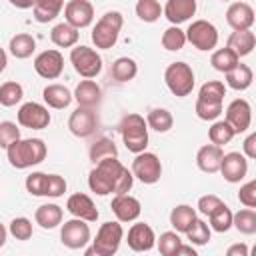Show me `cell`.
<instances>
[{
    "label": "cell",
    "instance_id": "1",
    "mask_svg": "<svg viewBox=\"0 0 256 256\" xmlns=\"http://www.w3.org/2000/svg\"><path fill=\"white\" fill-rule=\"evenodd\" d=\"M132 182H134L132 172L118 160V156L96 162L88 174V186L98 196L126 194L130 192Z\"/></svg>",
    "mask_w": 256,
    "mask_h": 256
},
{
    "label": "cell",
    "instance_id": "2",
    "mask_svg": "<svg viewBox=\"0 0 256 256\" xmlns=\"http://www.w3.org/2000/svg\"><path fill=\"white\" fill-rule=\"evenodd\" d=\"M46 154H48V148H46L44 140H40V138H18L6 148L10 166H14L18 170L40 164L46 158Z\"/></svg>",
    "mask_w": 256,
    "mask_h": 256
},
{
    "label": "cell",
    "instance_id": "3",
    "mask_svg": "<svg viewBox=\"0 0 256 256\" xmlns=\"http://www.w3.org/2000/svg\"><path fill=\"white\" fill-rule=\"evenodd\" d=\"M118 132L122 134V140H124V146L138 154V152H144L146 146H148V124L144 120V116L132 112V114H126L120 124H118Z\"/></svg>",
    "mask_w": 256,
    "mask_h": 256
},
{
    "label": "cell",
    "instance_id": "4",
    "mask_svg": "<svg viewBox=\"0 0 256 256\" xmlns=\"http://www.w3.org/2000/svg\"><path fill=\"white\" fill-rule=\"evenodd\" d=\"M122 24H124V18L116 10H110L104 16H100L96 26L92 28V42H94V46L100 48V50L112 48L116 44V40H118Z\"/></svg>",
    "mask_w": 256,
    "mask_h": 256
},
{
    "label": "cell",
    "instance_id": "5",
    "mask_svg": "<svg viewBox=\"0 0 256 256\" xmlns=\"http://www.w3.org/2000/svg\"><path fill=\"white\" fill-rule=\"evenodd\" d=\"M124 238V228L122 224L116 222H104L98 232L96 238L92 240V248L86 250V254H96V256H112L118 252L120 242Z\"/></svg>",
    "mask_w": 256,
    "mask_h": 256
},
{
    "label": "cell",
    "instance_id": "6",
    "mask_svg": "<svg viewBox=\"0 0 256 256\" xmlns=\"http://www.w3.org/2000/svg\"><path fill=\"white\" fill-rule=\"evenodd\" d=\"M164 82L174 96L184 98L194 88V72L186 62H172L164 72Z\"/></svg>",
    "mask_w": 256,
    "mask_h": 256
},
{
    "label": "cell",
    "instance_id": "7",
    "mask_svg": "<svg viewBox=\"0 0 256 256\" xmlns=\"http://www.w3.org/2000/svg\"><path fill=\"white\" fill-rule=\"evenodd\" d=\"M184 34H186V42H190L194 48L202 52L214 50L218 44V30L208 20H194Z\"/></svg>",
    "mask_w": 256,
    "mask_h": 256
},
{
    "label": "cell",
    "instance_id": "8",
    "mask_svg": "<svg viewBox=\"0 0 256 256\" xmlns=\"http://www.w3.org/2000/svg\"><path fill=\"white\" fill-rule=\"evenodd\" d=\"M70 62L82 78H94L102 70L100 54L88 46H74L70 52Z\"/></svg>",
    "mask_w": 256,
    "mask_h": 256
},
{
    "label": "cell",
    "instance_id": "9",
    "mask_svg": "<svg viewBox=\"0 0 256 256\" xmlns=\"http://www.w3.org/2000/svg\"><path fill=\"white\" fill-rule=\"evenodd\" d=\"M132 176L138 178L144 184H156L162 176V164L160 158L152 152H138L132 160Z\"/></svg>",
    "mask_w": 256,
    "mask_h": 256
},
{
    "label": "cell",
    "instance_id": "10",
    "mask_svg": "<svg viewBox=\"0 0 256 256\" xmlns=\"http://www.w3.org/2000/svg\"><path fill=\"white\" fill-rule=\"evenodd\" d=\"M60 240L70 250L84 248L90 242V228H88L86 220H82V218L66 220L62 224V230H60Z\"/></svg>",
    "mask_w": 256,
    "mask_h": 256
},
{
    "label": "cell",
    "instance_id": "11",
    "mask_svg": "<svg viewBox=\"0 0 256 256\" xmlns=\"http://www.w3.org/2000/svg\"><path fill=\"white\" fill-rule=\"evenodd\" d=\"M98 128V116L94 112V108H88V106H78L70 118H68V130L78 136V138H88L96 132Z\"/></svg>",
    "mask_w": 256,
    "mask_h": 256
},
{
    "label": "cell",
    "instance_id": "12",
    "mask_svg": "<svg viewBox=\"0 0 256 256\" xmlns=\"http://www.w3.org/2000/svg\"><path fill=\"white\" fill-rule=\"evenodd\" d=\"M18 124L30 130H44L50 124V112L46 106L38 104V102H26L20 106L18 114Z\"/></svg>",
    "mask_w": 256,
    "mask_h": 256
},
{
    "label": "cell",
    "instance_id": "13",
    "mask_svg": "<svg viewBox=\"0 0 256 256\" xmlns=\"http://www.w3.org/2000/svg\"><path fill=\"white\" fill-rule=\"evenodd\" d=\"M226 122L232 126L234 134H242L252 124V106L244 98H236L226 108Z\"/></svg>",
    "mask_w": 256,
    "mask_h": 256
},
{
    "label": "cell",
    "instance_id": "14",
    "mask_svg": "<svg viewBox=\"0 0 256 256\" xmlns=\"http://www.w3.org/2000/svg\"><path fill=\"white\" fill-rule=\"evenodd\" d=\"M34 70L46 80H56L64 70V56L58 50H44L34 58Z\"/></svg>",
    "mask_w": 256,
    "mask_h": 256
},
{
    "label": "cell",
    "instance_id": "15",
    "mask_svg": "<svg viewBox=\"0 0 256 256\" xmlns=\"http://www.w3.org/2000/svg\"><path fill=\"white\" fill-rule=\"evenodd\" d=\"M64 18L74 28H86L94 20V6L88 0H70L64 6Z\"/></svg>",
    "mask_w": 256,
    "mask_h": 256
},
{
    "label": "cell",
    "instance_id": "16",
    "mask_svg": "<svg viewBox=\"0 0 256 256\" xmlns=\"http://www.w3.org/2000/svg\"><path fill=\"white\" fill-rule=\"evenodd\" d=\"M220 172L224 176L226 182L230 184H236L240 180L246 178L248 174V160L244 154L240 152H228L222 156V162H220Z\"/></svg>",
    "mask_w": 256,
    "mask_h": 256
},
{
    "label": "cell",
    "instance_id": "17",
    "mask_svg": "<svg viewBox=\"0 0 256 256\" xmlns=\"http://www.w3.org/2000/svg\"><path fill=\"white\" fill-rule=\"evenodd\" d=\"M110 208H112L118 222H134L142 212L140 200L130 196L128 192L126 194H114V198L110 202Z\"/></svg>",
    "mask_w": 256,
    "mask_h": 256
},
{
    "label": "cell",
    "instance_id": "18",
    "mask_svg": "<svg viewBox=\"0 0 256 256\" xmlns=\"http://www.w3.org/2000/svg\"><path fill=\"white\" fill-rule=\"evenodd\" d=\"M66 210L74 216V218H82L86 222H96L98 220V208L96 204L92 202L90 196L82 194V192H76L72 196H68L66 200Z\"/></svg>",
    "mask_w": 256,
    "mask_h": 256
},
{
    "label": "cell",
    "instance_id": "19",
    "mask_svg": "<svg viewBox=\"0 0 256 256\" xmlns=\"http://www.w3.org/2000/svg\"><path fill=\"white\" fill-rule=\"evenodd\" d=\"M128 246L130 250L134 252H148L154 248L156 244V236H154V230L144 224V222H138V224H132L130 230H128Z\"/></svg>",
    "mask_w": 256,
    "mask_h": 256
},
{
    "label": "cell",
    "instance_id": "20",
    "mask_svg": "<svg viewBox=\"0 0 256 256\" xmlns=\"http://www.w3.org/2000/svg\"><path fill=\"white\" fill-rule=\"evenodd\" d=\"M226 22L232 30H250L254 24V8L248 2H232L226 10Z\"/></svg>",
    "mask_w": 256,
    "mask_h": 256
},
{
    "label": "cell",
    "instance_id": "21",
    "mask_svg": "<svg viewBox=\"0 0 256 256\" xmlns=\"http://www.w3.org/2000/svg\"><path fill=\"white\" fill-rule=\"evenodd\" d=\"M162 14L168 18L170 24L178 26L196 14V0H166Z\"/></svg>",
    "mask_w": 256,
    "mask_h": 256
},
{
    "label": "cell",
    "instance_id": "22",
    "mask_svg": "<svg viewBox=\"0 0 256 256\" xmlns=\"http://www.w3.org/2000/svg\"><path fill=\"white\" fill-rule=\"evenodd\" d=\"M222 146L216 144H204L198 152H196V164L202 172L206 174H214L220 170V162H222Z\"/></svg>",
    "mask_w": 256,
    "mask_h": 256
},
{
    "label": "cell",
    "instance_id": "23",
    "mask_svg": "<svg viewBox=\"0 0 256 256\" xmlns=\"http://www.w3.org/2000/svg\"><path fill=\"white\" fill-rule=\"evenodd\" d=\"M72 98L78 102V106L94 108V106L100 104V100H102V90H100V86H98L94 80L86 78V80H80V84L76 86Z\"/></svg>",
    "mask_w": 256,
    "mask_h": 256
},
{
    "label": "cell",
    "instance_id": "24",
    "mask_svg": "<svg viewBox=\"0 0 256 256\" xmlns=\"http://www.w3.org/2000/svg\"><path fill=\"white\" fill-rule=\"evenodd\" d=\"M254 44H256V36L252 30H234L230 36H228V48L238 56H248L252 50H254Z\"/></svg>",
    "mask_w": 256,
    "mask_h": 256
},
{
    "label": "cell",
    "instance_id": "25",
    "mask_svg": "<svg viewBox=\"0 0 256 256\" xmlns=\"http://www.w3.org/2000/svg\"><path fill=\"white\" fill-rule=\"evenodd\" d=\"M42 98L44 102L54 108V110H62V108H68L70 102H72V92L62 86V84H48L44 90H42Z\"/></svg>",
    "mask_w": 256,
    "mask_h": 256
},
{
    "label": "cell",
    "instance_id": "26",
    "mask_svg": "<svg viewBox=\"0 0 256 256\" xmlns=\"http://www.w3.org/2000/svg\"><path fill=\"white\" fill-rule=\"evenodd\" d=\"M62 208L58 206V204H42V206H38L36 208V212H34V220H36V224L40 226V228H44V230H52V228H56L60 222H62Z\"/></svg>",
    "mask_w": 256,
    "mask_h": 256
},
{
    "label": "cell",
    "instance_id": "27",
    "mask_svg": "<svg viewBox=\"0 0 256 256\" xmlns=\"http://www.w3.org/2000/svg\"><path fill=\"white\" fill-rule=\"evenodd\" d=\"M78 38H80L78 28L70 26L68 22L56 24V26L52 28V32H50V40H52L58 48H72V46H76Z\"/></svg>",
    "mask_w": 256,
    "mask_h": 256
},
{
    "label": "cell",
    "instance_id": "28",
    "mask_svg": "<svg viewBox=\"0 0 256 256\" xmlns=\"http://www.w3.org/2000/svg\"><path fill=\"white\" fill-rule=\"evenodd\" d=\"M136 74H138V64L134 58H128V56L116 58L110 66V76L116 82H130Z\"/></svg>",
    "mask_w": 256,
    "mask_h": 256
},
{
    "label": "cell",
    "instance_id": "29",
    "mask_svg": "<svg viewBox=\"0 0 256 256\" xmlns=\"http://www.w3.org/2000/svg\"><path fill=\"white\" fill-rule=\"evenodd\" d=\"M64 6V0H36L32 10H34V20L40 24L52 22Z\"/></svg>",
    "mask_w": 256,
    "mask_h": 256
},
{
    "label": "cell",
    "instance_id": "30",
    "mask_svg": "<svg viewBox=\"0 0 256 256\" xmlns=\"http://www.w3.org/2000/svg\"><path fill=\"white\" fill-rule=\"evenodd\" d=\"M224 76H226V84L232 90H246L252 84V78H254L252 68L246 66V64H240V62L232 70H228Z\"/></svg>",
    "mask_w": 256,
    "mask_h": 256
},
{
    "label": "cell",
    "instance_id": "31",
    "mask_svg": "<svg viewBox=\"0 0 256 256\" xmlns=\"http://www.w3.org/2000/svg\"><path fill=\"white\" fill-rule=\"evenodd\" d=\"M8 48H10V54H12L14 58L24 60V58H30L32 52L36 50V40H34L30 34L20 32V34H16V36L10 38Z\"/></svg>",
    "mask_w": 256,
    "mask_h": 256
},
{
    "label": "cell",
    "instance_id": "32",
    "mask_svg": "<svg viewBox=\"0 0 256 256\" xmlns=\"http://www.w3.org/2000/svg\"><path fill=\"white\" fill-rule=\"evenodd\" d=\"M194 218H196V210L188 204H178L170 212V224L174 226L176 232H186L194 222Z\"/></svg>",
    "mask_w": 256,
    "mask_h": 256
},
{
    "label": "cell",
    "instance_id": "33",
    "mask_svg": "<svg viewBox=\"0 0 256 256\" xmlns=\"http://www.w3.org/2000/svg\"><path fill=\"white\" fill-rule=\"evenodd\" d=\"M146 124L152 128V130H156V132H168L170 128H172V124H174V118H172V114H170V110H166V108H152L150 112H148V116H146Z\"/></svg>",
    "mask_w": 256,
    "mask_h": 256
},
{
    "label": "cell",
    "instance_id": "34",
    "mask_svg": "<svg viewBox=\"0 0 256 256\" xmlns=\"http://www.w3.org/2000/svg\"><path fill=\"white\" fill-rule=\"evenodd\" d=\"M232 226L240 234H254L256 232V212L254 208H242L236 214H232Z\"/></svg>",
    "mask_w": 256,
    "mask_h": 256
},
{
    "label": "cell",
    "instance_id": "35",
    "mask_svg": "<svg viewBox=\"0 0 256 256\" xmlns=\"http://www.w3.org/2000/svg\"><path fill=\"white\" fill-rule=\"evenodd\" d=\"M240 62V58L226 46V48H220V50H216L214 54H212V58H210V64H212V68L214 70H218V72H228V70H232L236 64Z\"/></svg>",
    "mask_w": 256,
    "mask_h": 256
},
{
    "label": "cell",
    "instance_id": "36",
    "mask_svg": "<svg viewBox=\"0 0 256 256\" xmlns=\"http://www.w3.org/2000/svg\"><path fill=\"white\" fill-rule=\"evenodd\" d=\"M90 160L96 164V162H100V160H104V158H114V156H118V148H116V144H114V140H110V138H98L92 146H90Z\"/></svg>",
    "mask_w": 256,
    "mask_h": 256
},
{
    "label": "cell",
    "instance_id": "37",
    "mask_svg": "<svg viewBox=\"0 0 256 256\" xmlns=\"http://www.w3.org/2000/svg\"><path fill=\"white\" fill-rule=\"evenodd\" d=\"M234 136H236V134H234L232 126H230L226 120H216V122L210 126V130H208V138H210V142L216 144V146L228 144Z\"/></svg>",
    "mask_w": 256,
    "mask_h": 256
},
{
    "label": "cell",
    "instance_id": "38",
    "mask_svg": "<svg viewBox=\"0 0 256 256\" xmlns=\"http://www.w3.org/2000/svg\"><path fill=\"white\" fill-rule=\"evenodd\" d=\"M208 218H210V228L216 232H228L232 228V210L226 204L218 206Z\"/></svg>",
    "mask_w": 256,
    "mask_h": 256
},
{
    "label": "cell",
    "instance_id": "39",
    "mask_svg": "<svg viewBox=\"0 0 256 256\" xmlns=\"http://www.w3.org/2000/svg\"><path fill=\"white\" fill-rule=\"evenodd\" d=\"M136 16L142 22H156L162 16V6L158 0H138L136 2Z\"/></svg>",
    "mask_w": 256,
    "mask_h": 256
},
{
    "label": "cell",
    "instance_id": "40",
    "mask_svg": "<svg viewBox=\"0 0 256 256\" xmlns=\"http://www.w3.org/2000/svg\"><path fill=\"white\" fill-rule=\"evenodd\" d=\"M24 96V88L14 82V80H8L0 86V104L2 106H16Z\"/></svg>",
    "mask_w": 256,
    "mask_h": 256
},
{
    "label": "cell",
    "instance_id": "41",
    "mask_svg": "<svg viewBox=\"0 0 256 256\" xmlns=\"http://www.w3.org/2000/svg\"><path fill=\"white\" fill-rule=\"evenodd\" d=\"M224 96H226V86L220 80H210V82L202 84V88L198 92V98L206 100V102H220L222 104Z\"/></svg>",
    "mask_w": 256,
    "mask_h": 256
},
{
    "label": "cell",
    "instance_id": "42",
    "mask_svg": "<svg viewBox=\"0 0 256 256\" xmlns=\"http://www.w3.org/2000/svg\"><path fill=\"white\" fill-rule=\"evenodd\" d=\"M188 236V240L196 246H204L210 242V226L204 222V220H198L194 218V222L190 224V228L184 232Z\"/></svg>",
    "mask_w": 256,
    "mask_h": 256
},
{
    "label": "cell",
    "instance_id": "43",
    "mask_svg": "<svg viewBox=\"0 0 256 256\" xmlns=\"http://www.w3.org/2000/svg\"><path fill=\"white\" fill-rule=\"evenodd\" d=\"M184 44H186V34H184V30H180V28L174 26V24L164 30V34H162V46H164L166 50L176 52V50H182Z\"/></svg>",
    "mask_w": 256,
    "mask_h": 256
},
{
    "label": "cell",
    "instance_id": "44",
    "mask_svg": "<svg viewBox=\"0 0 256 256\" xmlns=\"http://www.w3.org/2000/svg\"><path fill=\"white\" fill-rule=\"evenodd\" d=\"M222 114V104L220 102H206V100H196V116L200 120H216Z\"/></svg>",
    "mask_w": 256,
    "mask_h": 256
},
{
    "label": "cell",
    "instance_id": "45",
    "mask_svg": "<svg viewBox=\"0 0 256 256\" xmlns=\"http://www.w3.org/2000/svg\"><path fill=\"white\" fill-rule=\"evenodd\" d=\"M46 180H48V174L44 172H32L26 176V190L32 194V196H46Z\"/></svg>",
    "mask_w": 256,
    "mask_h": 256
},
{
    "label": "cell",
    "instance_id": "46",
    "mask_svg": "<svg viewBox=\"0 0 256 256\" xmlns=\"http://www.w3.org/2000/svg\"><path fill=\"white\" fill-rule=\"evenodd\" d=\"M180 244H182V240L176 232H162L158 238V252L162 256H174V252Z\"/></svg>",
    "mask_w": 256,
    "mask_h": 256
},
{
    "label": "cell",
    "instance_id": "47",
    "mask_svg": "<svg viewBox=\"0 0 256 256\" xmlns=\"http://www.w3.org/2000/svg\"><path fill=\"white\" fill-rule=\"evenodd\" d=\"M8 232L16 240H30V236H32V222L28 218H24V216H18V218H14L10 222Z\"/></svg>",
    "mask_w": 256,
    "mask_h": 256
},
{
    "label": "cell",
    "instance_id": "48",
    "mask_svg": "<svg viewBox=\"0 0 256 256\" xmlns=\"http://www.w3.org/2000/svg\"><path fill=\"white\" fill-rule=\"evenodd\" d=\"M20 138V128L14 124V122H10V120H4V122H0V148H8L14 140H18Z\"/></svg>",
    "mask_w": 256,
    "mask_h": 256
},
{
    "label": "cell",
    "instance_id": "49",
    "mask_svg": "<svg viewBox=\"0 0 256 256\" xmlns=\"http://www.w3.org/2000/svg\"><path fill=\"white\" fill-rule=\"evenodd\" d=\"M66 192V180L58 174H48L46 180V196L48 198H58Z\"/></svg>",
    "mask_w": 256,
    "mask_h": 256
},
{
    "label": "cell",
    "instance_id": "50",
    "mask_svg": "<svg viewBox=\"0 0 256 256\" xmlns=\"http://www.w3.org/2000/svg\"><path fill=\"white\" fill-rule=\"evenodd\" d=\"M238 200H240V204H244L246 208H256V180H250V182H246L244 186H240Z\"/></svg>",
    "mask_w": 256,
    "mask_h": 256
},
{
    "label": "cell",
    "instance_id": "51",
    "mask_svg": "<svg viewBox=\"0 0 256 256\" xmlns=\"http://www.w3.org/2000/svg\"><path fill=\"white\" fill-rule=\"evenodd\" d=\"M224 202H222V198H218L216 194H206V196H200L198 198V210H200V214H204V216H210L218 206H222Z\"/></svg>",
    "mask_w": 256,
    "mask_h": 256
},
{
    "label": "cell",
    "instance_id": "52",
    "mask_svg": "<svg viewBox=\"0 0 256 256\" xmlns=\"http://www.w3.org/2000/svg\"><path fill=\"white\" fill-rule=\"evenodd\" d=\"M242 148H244V156L246 158H250V160L256 158V134L254 132L244 140V146Z\"/></svg>",
    "mask_w": 256,
    "mask_h": 256
},
{
    "label": "cell",
    "instance_id": "53",
    "mask_svg": "<svg viewBox=\"0 0 256 256\" xmlns=\"http://www.w3.org/2000/svg\"><path fill=\"white\" fill-rule=\"evenodd\" d=\"M226 256H248V246L246 244H232L226 250Z\"/></svg>",
    "mask_w": 256,
    "mask_h": 256
},
{
    "label": "cell",
    "instance_id": "54",
    "mask_svg": "<svg viewBox=\"0 0 256 256\" xmlns=\"http://www.w3.org/2000/svg\"><path fill=\"white\" fill-rule=\"evenodd\" d=\"M8 2H10L12 6H16V8H20V10H26V8H32L36 0H8Z\"/></svg>",
    "mask_w": 256,
    "mask_h": 256
},
{
    "label": "cell",
    "instance_id": "55",
    "mask_svg": "<svg viewBox=\"0 0 256 256\" xmlns=\"http://www.w3.org/2000/svg\"><path fill=\"white\" fill-rule=\"evenodd\" d=\"M180 254H188V256H196V250L192 246H186V244H180L174 252V256H180Z\"/></svg>",
    "mask_w": 256,
    "mask_h": 256
},
{
    "label": "cell",
    "instance_id": "56",
    "mask_svg": "<svg viewBox=\"0 0 256 256\" xmlns=\"http://www.w3.org/2000/svg\"><path fill=\"white\" fill-rule=\"evenodd\" d=\"M6 64H8V56H6V52H4V48H0V72H4V68H6Z\"/></svg>",
    "mask_w": 256,
    "mask_h": 256
},
{
    "label": "cell",
    "instance_id": "57",
    "mask_svg": "<svg viewBox=\"0 0 256 256\" xmlns=\"http://www.w3.org/2000/svg\"><path fill=\"white\" fill-rule=\"evenodd\" d=\"M6 236H8V230H6V228L0 224V248L6 244Z\"/></svg>",
    "mask_w": 256,
    "mask_h": 256
},
{
    "label": "cell",
    "instance_id": "58",
    "mask_svg": "<svg viewBox=\"0 0 256 256\" xmlns=\"http://www.w3.org/2000/svg\"><path fill=\"white\" fill-rule=\"evenodd\" d=\"M222 2H228V0H222Z\"/></svg>",
    "mask_w": 256,
    "mask_h": 256
}]
</instances>
